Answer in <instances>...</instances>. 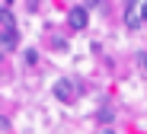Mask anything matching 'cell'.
<instances>
[{"label": "cell", "instance_id": "obj_1", "mask_svg": "<svg viewBox=\"0 0 147 134\" xmlns=\"http://www.w3.org/2000/svg\"><path fill=\"white\" fill-rule=\"evenodd\" d=\"M0 45H3V51H13L19 45V35H16V19L10 13L0 16Z\"/></svg>", "mask_w": 147, "mask_h": 134}, {"label": "cell", "instance_id": "obj_2", "mask_svg": "<svg viewBox=\"0 0 147 134\" xmlns=\"http://www.w3.org/2000/svg\"><path fill=\"white\" fill-rule=\"evenodd\" d=\"M55 99H58V102H64V105H70L74 99H77V86H74L67 77H61L58 83H55Z\"/></svg>", "mask_w": 147, "mask_h": 134}, {"label": "cell", "instance_id": "obj_3", "mask_svg": "<svg viewBox=\"0 0 147 134\" xmlns=\"http://www.w3.org/2000/svg\"><path fill=\"white\" fill-rule=\"evenodd\" d=\"M86 22H90V13H86V7H74L70 13H67V26L74 32H83L86 29Z\"/></svg>", "mask_w": 147, "mask_h": 134}, {"label": "cell", "instance_id": "obj_4", "mask_svg": "<svg viewBox=\"0 0 147 134\" xmlns=\"http://www.w3.org/2000/svg\"><path fill=\"white\" fill-rule=\"evenodd\" d=\"M141 22H144L141 7H138V3H125V26H128V29H138Z\"/></svg>", "mask_w": 147, "mask_h": 134}, {"label": "cell", "instance_id": "obj_5", "mask_svg": "<svg viewBox=\"0 0 147 134\" xmlns=\"http://www.w3.org/2000/svg\"><path fill=\"white\" fill-rule=\"evenodd\" d=\"M26 64H38V51H35V48L26 51Z\"/></svg>", "mask_w": 147, "mask_h": 134}, {"label": "cell", "instance_id": "obj_6", "mask_svg": "<svg viewBox=\"0 0 147 134\" xmlns=\"http://www.w3.org/2000/svg\"><path fill=\"white\" fill-rule=\"evenodd\" d=\"M99 121H102V125H109V121H112V112H109V109H102V112H99Z\"/></svg>", "mask_w": 147, "mask_h": 134}, {"label": "cell", "instance_id": "obj_7", "mask_svg": "<svg viewBox=\"0 0 147 134\" xmlns=\"http://www.w3.org/2000/svg\"><path fill=\"white\" fill-rule=\"evenodd\" d=\"M141 16H144V22H147V3H141Z\"/></svg>", "mask_w": 147, "mask_h": 134}, {"label": "cell", "instance_id": "obj_8", "mask_svg": "<svg viewBox=\"0 0 147 134\" xmlns=\"http://www.w3.org/2000/svg\"><path fill=\"white\" fill-rule=\"evenodd\" d=\"M141 64H144V70H147V55H141Z\"/></svg>", "mask_w": 147, "mask_h": 134}, {"label": "cell", "instance_id": "obj_9", "mask_svg": "<svg viewBox=\"0 0 147 134\" xmlns=\"http://www.w3.org/2000/svg\"><path fill=\"white\" fill-rule=\"evenodd\" d=\"M99 134H115V131H112V128H102V131H99Z\"/></svg>", "mask_w": 147, "mask_h": 134}]
</instances>
